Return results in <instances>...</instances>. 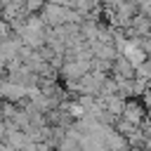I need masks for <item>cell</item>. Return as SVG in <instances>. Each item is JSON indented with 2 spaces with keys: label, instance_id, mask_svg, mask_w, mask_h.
I'll return each mask as SVG.
<instances>
[{
  "label": "cell",
  "instance_id": "5",
  "mask_svg": "<svg viewBox=\"0 0 151 151\" xmlns=\"http://www.w3.org/2000/svg\"><path fill=\"white\" fill-rule=\"evenodd\" d=\"M12 35V31H9V24L5 21V19H0V38H9Z\"/></svg>",
  "mask_w": 151,
  "mask_h": 151
},
{
  "label": "cell",
  "instance_id": "3",
  "mask_svg": "<svg viewBox=\"0 0 151 151\" xmlns=\"http://www.w3.org/2000/svg\"><path fill=\"white\" fill-rule=\"evenodd\" d=\"M99 101H101V106H104V111H106L109 116H113V118H120V116H123V109H125V99H123V97L113 94V97L99 99Z\"/></svg>",
  "mask_w": 151,
  "mask_h": 151
},
{
  "label": "cell",
  "instance_id": "2",
  "mask_svg": "<svg viewBox=\"0 0 151 151\" xmlns=\"http://www.w3.org/2000/svg\"><path fill=\"white\" fill-rule=\"evenodd\" d=\"M125 123H130V125H134V127H139L144 120H146V111H144V106L139 104V101H134V99H127L125 101V109H123V116H120Z\"/></svg>",
  "mask_w": 151,
  "mask_h": 151
},
{
  "label": "cell",
  "instance_id": "4",
  "mask_svg": "<svg viewBox=\"0 0 151 151\" xmlns=\"http://www.w3.org/2000/svg\"><path fill=\"white\" fill-rule=\"evenodd\" d=\"M76 104H78V106H83V109H85V113H87V111H90V109L97 104V97H90V94H80Z\"/></svg>",
  "mask_w": 151,
  "mask_h": 151
},
{
  "label": "cell",
  "instance_id": "6",
  "mask_svg": "<svg viewBox=\"0 0 151 151\" xmlns=\"http://www.w3.org/2000/svg\"><path fill=\"white\" fill-rule=\"evenodd\" d=\"M5 134H7V127H5V120H0V144L5 142Z\"/></svg>",
  "mask_w": 151,
  "mask_h": 151
},
{
  "label": "cell",
  "instance_id": "1",
  "mask_svg": "<svg viewBox=\"0 0 151 151\" xmlns=\"http://www.w3.org/2000/svg\"><path fill=\"white\" fill-rule=\"evenodd\" d=\"M40 19L47 28H59V26H66L68 9L61 7V5H45L42 12H40Z\"/></svg>",
  "mask_w": 151,
  "mask_h": 151
},
{
  "label": "cell",
  "instance_id": "7",
  "mask_svg": "<svg viewBox=\"0 0 151 151\" xmlns=\"http://www.w3.org/2000/svg\"><path fill=\"white\" fill-rule=\"evenodd\" d=\"M149 59H151V57H149Z\"/></svg>",
  "mask_w": 151,
  "mask_h": 151
}]
</instances>
